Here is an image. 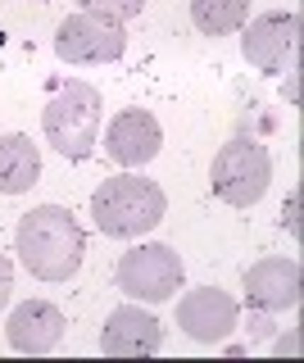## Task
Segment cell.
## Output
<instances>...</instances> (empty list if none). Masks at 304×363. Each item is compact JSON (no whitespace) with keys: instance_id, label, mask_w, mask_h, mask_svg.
I'll return each mask as SVG.
<instances>
[{"instance_id":"6da1fadb","label":"cell","mask_w":304,"mask_h":363,"mask_svg":"<svg viewBox=\"0 0 304 363\" xmlns=\"http://www.w3.org/2000/svg\"><path fill=\"white\" fill-rule=\"evenodd\" d=\"M14 255L37 281H69L82 268L86 236L64 204H37L14 227Z\"/></svg>"},{"instance_id":"7a4b0ae2","label":"cell","mask_w":304,"mask_h":363,"mask_svg":"<svg viewBox=\"0 0 304 363\" xmlns=\"http://www.w3.org/2000/svg\"><path fill=\"white\" fill-rule=\"evenodd\" d=\"M168 213V196L159 182L137 177V173H118L105 177L91 196V218L105 236H141L150 227H159Z\"/></svg>"},{"instance_id":"3957f363","label":"cell","mask_w":304,"mask_h":363,"mask_svg":"<svg viewBox=\"0 0 304 363\" xmlns=\"http://www.w3.org/2000/svg\"><path fill=\"white\" fill-rule=\"evenodd\" d=\"M100 113H105L100 91L91 82H77L73 77V82H64L46 100V109H41V132H46V141L69 159V164H82V159H91V150H96Z\"/></svg>"},{"instance_id":"277c9868","label":"cell","mask_w":304,"mask_h":363,"mask_svg":"<svg viewBox=\"0 0 304 363\" xmlns=\"http://www.w3.org/2000/svg\"><path fill=\"white\" fill-rule=\"evenodd\" d=\"M268 182H273V159H268V145H259L254 136H232L227 145H218L209 168V186L213 196L232 209H250V204L264 200Z\"/></svg>"},{"instance_id":"5b68a950","label":"cell","mask_w":304,"mask_h":363,"mask_svg":"<svg viewBox=\"0 0 304 363\" xmlns=\"http://www.w3.org/2000/svg\"><path fill=\"white\" fill-rule=\"evenodd\" d=\"M118 291L128 295V300H141V304H164L173 300L177 291H182V255H177L173 245L164 241H141L132 245L128 255L118 259Z\"/></svg>"},{"instance_id":"8992f818","label":"cell","mask_w":304,"mask_h":363,"mask_svg":"<svg viewBox=\"0 0 304 363\" xmlns=\"http://www.w3.org/2000/svg\"><path fill=\"white\" fill-rule=\"evenodd\" d=\"M123 50H128L123 23L91 14V9H77L55 28V55L64 64H114Z\"/></svg>"},{"instance_id":"52a82bcc","label":"cell","mask_w":304,"mask_h":363,"mask_svg":"<svg viewBox=\"0 0 304 363\" xmlns=\"http://www.w3.org/2000/svg\"><path fill=\"white\" fill-rule=\"evenodd\" d=\"M300 50V14H259L241 28V55L245 64H254L259 73H281L295 64Z\"/></svg>"},{"instance_id":"ba28073f","label":"cell","mask_w":304,"mask_h":363,"mask_svg":"<svg viewBox=\"0 0 304 363\" xmlns=\"http://www.w3.org/2000/svg\"><path fill=\"white\" fill-rule=\"evenodd\" d=\"M236 323H241V304L218 286H196L177 300V327L191 340H200V345L227 340L236 332Z\"/></svg>"},{"instance_id":"9c48e42d","label":"cell","mask_w":304,"mask_h":363,"mask_svg":"<svg viewBox=\"0 0 304 363\" xmlns=\"http://www.w3.org/2000/svg\"><path fill=\"white\" fill-rule=\"evenodd\" d=\"M245 295H250L254 309L264 313H286L300 304L304 295V268L300 259H286V255H268L259 264L245 268Z\"/></svg>"},{"instance_id":"30bf717a","label":"cell","mask_w":304,"mask_h":363,"mask_svg":"<svg viewBox=\"0 0 304 363\" xmlns=\"http://www.w3.org/2000/svg\"><path fill=\"white\" fill-rule=\"evenodd\" d=\"M100 350L114 359H145L164 350V323L154 313H145L141 304H118L105 318V332H100Z\"/></svg>"},{"instance_id":"8fae6325","label":"cell","mask_w":304,"mask_h":363,"mask_svg":"<svg viewBox=\"0 0 304 363\" xmlns=\"http://www.w3.org/2000/svg\"><path fill=\"white\" fill-rule=\"evenodd\" d=\"M159 145H164V132H159V123H154L150 109H123L105 128V155L114 159L118 168L150 164V159L159 155Z\"/></svg>"},{"instance_id":"7c38bea8","label":"cell","mask_w":304,"mask_h":363,"mask_svg":"<svg viewBox=\"0 0 304 363\" xmlns=\"http://www.w3.org/2000/svg\"><path fill=\"white\" fill-rule=\"evenodd\" d=\"M64 332H69V318H64V309L50 304V300L18 304V309L9 313V327H5L14 354H50V350L64 340Z\"/></svg>"},{"instance_id":"4fadbf2b","label":"cell","mask_w":304,"mask_h":363,"mask_svg":"<svg viewBox=\"0 0 304 363\" xmlns=\"http://www.w3.org/2000/svg\"><path fill=\"white\" fill-rule=\"evenodd\" d=\"M41 177V150L32 145V136L9 132L0 136V196H23L37 186Z\"/></svg>"},{"instance_id":"5bb4252c","label":"cell","mask_w":304,"mask_h":363,"mask_svg":"<svg viewBox=\"0 0 304 363\" xmlns=\"http://www.w3.org/2000/svg\"><path fill=\"white\" fill-rule=\"evenodd\" d=\"M191 23L205 37H232L250 23V0H191Z\"/></svg>"},{"instance_id":"9a60e30c","label":"cell","mask_w":304,"mask_h":363,"mask_svg":"<svg viewBox=\"0 0 304 363\" xmlns=\"http://www.w3.org/2000/svg\"><path fill=\"white\" fill-rule=\"evenodd\" d=\"M77 5L91 9V14H105V18L123 23V18H137L141 9H145V0H77Z\"/></svg>"},{"instance_id":"2e32d148","label":"cell","mask_w":304,"mask_h":363,"mask_svg":"<svg viewBox=\"0 0 304 363\" xmlns=\"http://www.w3.org/2000/svg\"><path fill=\"white\" fill-rule=\"evenodd\" d=\"M9 291H14V264L0 255V309L9 304Z\"/></svg>"},{"instance_id":"e0dca14e","label":"cell","mask_w":304,"mask_h":363,"mask_svg":"<svg viewBox=\"0 0 304 363\" xmlns=\"http://www.w3.org/2000/svg\"><path fill=\"white\" fill-rule=\"evenodd\" d=\"M286 227H291V236H300V196H291L286 204Z\"/></svg>"},{"instance_id":"ac0fdd59","label":"cell","mask_w":304,"mask_h":363,"mask_svg":"<svg viewBox=\"0 0 304 363\" xmlns=\"http://www.w3.org/2000/svg\"><path fill=\"white\" fill-rule=\"evenodd\" d=\"M273 354H300V336H281V340H273Z\"/></svg>"}]
</instances>
